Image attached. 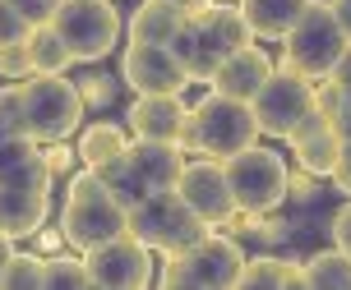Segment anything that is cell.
<instances>
[{
  "instance_id": "6da1fadb",
  "label": "cell",
  "mask_w": 351,
  "mask_h": 290,
  "mask_svg": "<svg viewBox=\"0 0 351 290\" xmlns=\"http://www.w3.org/2000/svg\"><path fill=\"white\" fill-rule=\"evenodd\" d=\"M250 42H254V33H250L241 5L213 0L208 10L185 14V23H180L176 37H171V55L180 60V69L190 74V83H208L213 69L222 65L231 51L250 47Z\"/></svg>"
},
{
  "instance_id": "7a4b0ae2",
  "label": "cell",
  "mask_w": 351,
  "mask_h": 290,
  "mask_svg": "<svg viewBox=\"0 0 351 290\" xmlns=\"http://www.w3.org/2000/svg\"><path fill=\"white\" fill-rule=\"evenodd\" d=\"M130 230V207L106 189V180L93 166H84L79 175H70L65 185V207H60V239L70 249H93L102 239H116Z\"/></svg>"
},
{
  "instance_id": "3957f363",
  "label": "cell",
  "mask_w": 351,
  "mask_h": 290,
  "mask_svg": "<svg viewBox=\"0 0 351 290\" xmlns=\"http://www.w3.org/2000/svg\"><path fill=\"white\" fill-rule=\"evenodd\" d=\"M250 143H259V124H254L250 102L222 97L213 88H208V97H199L190 106V116L180 124V148L199 153V157H213V161H227V157H236Z\"/></svg>"
},
{
  "instance_id": "277c9868",
  "label": "cell",
  "mask_w": 351,
  "mask_h": 290,
  "mask_svg": "<svg viewBox=\"0 0 351 290\" xmlns=\"http://www.w3.org/2000/svg\"><path fill=\"white\" fill-rule=\"evenodd\" d=\"M347 47H351V37L342 33L333 5H328V0H310V10L291 23V33L282 37V60L278 65L324 83V79H333V69H337V60H342Z\"/></svg>"
},
{
  "instance_id": "5b68a950",
  "label": "cell",
  "mask_w": 351,
  "mask_h": 290,
  "mask_svg": "<svg viewBox=\"0 0 351 290\" xmlns=\"http://www.w3.org/2000/svg\"><path fill=\"white\" fill-rule=\"evenodd\" d=\"M23 134L33 143H65L84 124V92L65 74H28L23 79Z\"/></svg>"
},
{
  "instance_id": "8992f818",
  "label": "cell",
  "mask_w": 351,
  "mask_h": 290,
  "mask_svg": "<svg viewBox=\"0 0 351 290\" xmlns=\"http://www.w3.org/2000/svg\"><path fill=\"white\" fill-rule=\"evenodd\" d=\"M241 272H245V249L231 235L208 230L199 244L167 258L158 281L171 290H231V286H241Z\"/></svg>"
},
{
  "instance_id": "52a82bcc",
  "label": "cell",
  "mask_w": 351,
  "mask_h": 290,
  "mask_svg": "<svg viewBox=\"0 0 351 290\" xmlns=\"http://www.w3.org/2000/svg\"><path fill=\"white\" fill-rule=\"evenodd\" d=\"M222 166H227L231 194H236V207H241L245 222H250V217H268V212H278V207L287 203V194H291V171H287L282 153L263 148V143L241 148V153L227 157Z\"/></svg>"
},
{
  "instance_id": "ba28073f",
  "label": "cell",
  "mask_w": 351,
  "mask_h": 290,
  "mask_svg": "<svg viewBox=\"0 0 351 290\" xmlns=\"http://www.w3.org/2000/svg\"><path fill=\"white\" fill-rule=\"evenodd\" d=\"M213 226L194 212L176 189H158V194H148L143 203L130 207V235H139L153 254L171 258L180 249H190L199 239L208 235Z\"/></svg>"
},
{
  "instance_id": "9c48e42d",
  "label": "cell",
  "mask_w": 351,
  "mask_h": 290,
  "mask_svg": "<svg viewBox=\"0 0 351 290\" xmlns=\"http://www.w3.org/2000/svg\"><path fill=\"white\" fill-rule=\"evenodd\" d=\"M51 28L65 37V47L79 65H97L121 42V10L116 0H60L51 14Z\"/></svg>"
},
{
  "instance_id": "30bf717a",
  "label": "cell",
  "mask_w": 351,
  "mask_h": 290,
  "mask_svg": "<svg viewBox=\"0 0 351 290\" xmlns=\"http://www.w3.org/2000/svg\"><path fill=\"white\" fill-rule=\"evenodd\" d=\"M315 106H319V83H315V79H305V74H296V69L278 65L268 79H263V88L254 92L250 111H254L259 134L287 138L300 120L315 111Z\"/></svg>"
},
{
  "instance_id": "8fae6325",
  "label": "cell",
  "mask_w": 351,
  "mask_h": 290,
  "mask_svg": "<svg viewBox=\"0 0 351 290\" xmlns=\"http://www.w3.org/2000/svg\"><path fill=\"white\" fill-rule=\"evenodd\" d=\"M84 263H88L93 286H102V290H143V286L158 281V272H153V249L139 235H130V230L84 249Z\"/></svg>"
},
{
  "instance_id": "7c38bea8",
  "label": "cell",
  "mask_w": 351,
  "mask_h": 290,
  "mask_svg": "<svg viewBox=\"0 0 351 290\" xmlns=\"http://www.w3.org/2000/svg\"><path fill=\"white\" fill-rule=\"evenodd\" d=\"M176 194H180V198H185V203H190L213 230L241 217L236 194H231V180H227V166L213 161V157L185 161V171H180V180H176Z\"/></svg>"
},
{
  "instance_id": "4fadbf2b",
  "label": "cell",
  "mask_w": 351,
  "mask_h": 290,
  "mask_svg": "<svg viewBox=\"0 0 351 290\" xmlns=\"http://www.w3.org/2000/svg\"><path fill=\"white\" fill-rule=\"evenodd\" d=\"M121 79L134 97H139V92H185V88H190V74L180 69L171 47H153V42H130V47H125Z\"/></svg>"
},
{
  "instance_id": "5bb4252c",
  "label": "cell",
  "mask_w": 351,
  "mask_h": 290,
  "mask_svg": "<svg viewBox=\"0 0 351 290\" xmlns=\"http://www.w3.org/2000/svg\"><path fill=\"white\" fill-rule=\"evenodd\" d=\"M287 143H291V157H296V166L305 175H333L337 157H342V134H337V124L328 116H324V106H315L310 116L300 120L296 129L287 134Z\"/></svg>"
},
{
  "instance_id": "9a60e30c",
  "label": "cell",
  "mask_w": 351,
  "mask_h": 290,
  "mask_svg": "<svg viewBox=\"0 0 351 290\" xmlns=\"http://www.w3.org/2000/svg\"><path fill=\"white\" fill-rule=\"evenodd\" d=\"M190 116V106L180 92H139L130 111H125V129L130 138H162V143H180V124Z\"/></svg>"
},
{
  "instance_id": "2e32d148",
  "label": "cell",
  "mask_w": 351,
  "mask_h": 290,
  "mask_svg": "<svg viewBox=\"0 0 351 290\" xmlns=\"http://www.w3.org/2000/svg\"><path fill=\"white\" fill-rule=\"evenodd\" d=\"M278 69V60L263 51V47H241V51H231L222 65L213 69L208 88L213 92H222V97H236V102H254V92L263 88V79Z\"/></svg>"
},
{
  "instance_id": "e0dca14e",
  "label": "cell",
  "mask_w": 351,
  "mask_h": 290,
  "mask_svg": "<svg viewBox=\"0 0 351 290\" xmlns=\"http://www.w3.org/2000/svg\"><path fill=\"white\" fill-rule=\"evenodd\" d=\"M130 166L139 171V180L148 185V194L158 189H176L180 171H185V148L180 143H162V138H130Z\"/></svg>"
},
{
  "instance_id": "ac0fdd59",
  "label": "cell",
  "mask_w": 351,
  "mask_h": 290,
  "mask_svg": "<svg viewBox=\"0 0 351 290\" xmlns=\"http://www.w3.org/2000/svg\"><path fill=\"white\" fill-rule=\"evenodd\" d=\"M51 217V189H10L0 185V230L10 239L37 235Z\"/></svg>"
},
{
  "instance_id": "d6986e66",
  "label": "cell",
  "mask_w": 351,
  "mask_h": 290,
  "mask_svg": "<svg viewBox=\"0 0 351 290\" xmlns=\"http://www.w3.org/2000/svg\"><path fill=\"white\" fill-rule=\"evenodd\" d=\"M305 10H310V0H241V14H245L250 33L263 37V42H282Z\"/></svg>"
},
{
  "instance_id": "ffe728a7",
  "label": "cell",
  "mask_w": 351,
  "mask_h": 290,
  "mask_svg": "<svg viewBox=\"0 0 351 290\" xmlns=\"http://www.w3.org/2000/svg\"><path fill=\"white\" fill-rule=\"evenodd\" d=\"M125 148H130V129H125V124H111V120H97V124H88L84 134H79L74 157H79L84 166H93V171H102L106 161L125 157Z\"/></svg>"
},
{
  "instance_id": "44dd1931",
  "label": "cell",
  "mask_w": 351,
  "mask_h": 290,
  "mask_svg": "<svg viewBox=\"0 0 351 290\" xmlns=\"http://www.w3.org/2000/svg\"><path fill=\"white\" fill-rule=\"evenodd\" d=\"M185 23V14L167 5V0H143L130 14V42H153V47H171L176 28Z\"/></svg>"
},
{
  "instance_id": "7402d4cb",
  "label": "cell",
  "mask_w": 351,
  "mask_h": 290,
  "mask_svg": "<svg viewBox=\"0 0 351 290\" xmlns=\"http://www.w3.org/2000/svg\"><path fill=\"white\" fill-rule=\"evenodd\" d=\"M241 286H245V290H287V286H305V267H300V263H291V258H278V254H259V258H245Z\"/></svg>"
},
{
  "instance_id": "603a6c76",
  "label": "cell",
  "mask_w": 351,
  "mask_h": 290,
  "mask_svg": "<svg viewBox=\"0 0 351 290\" xmlns=\"http://www.w3.org/2000/svg\"><path fill=\"white\" fill-rule=\"evenodd\" d=\"M305 267V286L315 290H351V254L347 249H324V254H310V263H300Z\"/></svg>"
},
{
  "instance_id": "cb8c5ba5",
  "label": "cell",
  "mask_w": 351,
  "mask_h": 290,
  "mask_svg": "<svg viewBox=\"0 0 351 290\" xmlns=\"http://www.w3.org/2000/svg\"><path fill=\"white\" fill-rule=\"evenodd\" d=\"M28 55H33V74H65L74 65L65 37L56 33L51 23H37L33 33H28Z\"/></svg>"
},
{
  "instance_id": "d4e9b609",
  "label": "cell",
  "mask_w": 351,
  "mask_h": 290,
  "mask_svg": "<svg viewBox=\"0 0 351 290\" xmlns=\"http://www.w3.org/2000/svg\"><path fill=\"white\" fill-rule=\"evenodd\" d=\"M97 175L106 180V189H111V194H116L125 207H134V203H143V198H148V185H143L139 171L130 166V157H116V161H106Z\"/></svg>"
},
{
  "instance_id": "484cf974",
  "label": "cell",
  "mask_w": 351,
  "mask_h": 290,
  "mask_svg": "<svg viewBox=\"0 0 351 290\" xmlns=\"http://www.w3.org/2000/svg\"><path fill=\"white\" fill-rule=\"evenodd\" d=\"M42 281H47V258L42 254H19L14 249L10 267L0 276V290H42Z\"/></svg>"
},
{
  "instance_id": "4316f807",
  "label": "cell",
  "mask_w": 351,
  "mask_h": 290,
  "mask_svg": "<svg viewBox=\"0 0 351 290\" xmlns=\"http://www.w3.org/2000/svg\"><path fill=\"white\" fill-rule=\"evenodd\" d=\"M84 286H93L84 254L79 258H47V281H42V290H84Z\"/></svg>"
},
{
  "instance_id": "83f0119b",
  "label": "cell",
  "mask_w": 351,
  "mask_h": 290,
  "mask_svg": "<svg viewBox=\"0 0 351 290\" xmlns=\"http://www.w3.org/2000/svg\"><path fill=\"white\" fill-rule=\"evenodd\" d=\"M28 74H33L28 37H23V42H10V47H0V79H5V83H23Z\"/></svg>"
},
{
  "instance_id": "f1b7e54d",
  "label": "cell",
  "mask_w": 351,
  "mask_h": 290,
  "mask_svg": "<svg viewBox=\"0 0 351 290\" xmlns=\"http://www.w3.org/2000/svg\"><path fill=\"white\" fill-rule=\"evenodd\" d=\"M33 33V23L14 10V0H0V47H10V42H23V37Z\"/></svg>"
},
{
  "instance_id": "f546056e",
  "label": "cell",
  "mask_w": 351,
  "mask_h": 290,
  "mask_svg": "<svg viewBox=\"0 0 351 290\" xmlns=\"http://www.w3.org/2000/svg\"><path fill=\"white\" fill-rule=\"evenodd\" d=\"M56 5H60V0H14V10L23 18H28V23H51V14H56Z\"/></svg>"
},
{
  "instance_id": "4dcf8cb0",
  "label": "cell",
  "mask_w": 351,
  "mask_h": 290,
  "mask_svg": "<svg viewBox=\"0 0 351 290\" xmlns=\"http://www.w3.org/2000/svg\"><path fill=\"white\" fill-rule=\"evenodd\" d=\"M342 194L351 198V138H342V157H337V166H333V175H328Z\"/></svg>"
},
{
  "instance_id": "1f68e13d",
  "label": "cell",
  "mask_w": 351,
  "mask_h": 290,
  "mask_svg": "<svg viewBox=\"0 0 351 290\" xmlns=\"http://www.w3.org/2000/svg\"><path fill=\"white\" fill-rule=\"evenodd\" d=\"M333 244L351 254V198L337 207V217H333Z\"/></svg>"
},
{
  "instance_id": "d6a6232c",
  "label": "cell",
  "mask_w": 351,
  "mask_h": 290,
  "mask_svg": "<svg viewBox=\"0 0 351 290\" xmlns=\"http://www.w3.org/2000/svg\"><path fill=\"white\" fill-rule=\"evenodd\" d=\"M79 92H84L88 106H106V102H111V83H106V79H84Z\"/></svg>"
},
{
  "instance_id": "836d02e7",
  "label": "cell",
  "mask_w": 351,
  "mask_h": 290,
  "mask_svg": "<svg viewBox=\"0 0 351 290\" xmlns=\"http://www.w3.org/2000/svg\"><path fill=\"white\" fill-rule=\"evenodd\" d=\"M328 83H333L337 92H342V97L351 102V47L342 51V60H337V69H333V79H328Z\"/></svg>"
},
{
  "instance_id": "e575fe53",
  "label": "cell",
  "mask_w": 351,
  "mask_h": 290,
  "mask_svg": "<svg viewBox=\"0 0 351 290\" xmlns=\"http://www.w3.org/2000/svg\"><path fill=\"white\" fill-rule=\"evenodd\" d=\"M47 161H51V171L60 175V171H70V148H65V143H47Z\"/></svg>"
},
{
  "instance_id": "d590c367",
  "label": "cell",
  "mask_w": 351,
  "mask_h": 290,
  "mask_svg": "<svg viewBox=\"0 0 351 290\" xmlns=\"http://www.w3.org/2000/svg\"><path fill=\"white\" fill-rule=\"evenodd\" d=\"M333 5V14H337V23H342V33L351 37V0H328Z\"/></svg>"
},
{
  "instance_id": "8d00e7d4",
  "label": "cell",
  "mask_w": 351,
  "mask_h": 290,
  "mask_svg": "<svg viewBox=\"0 0 351 290\" xmlns=\"http://www.w3.org/2000/svg\"><path fill=\"white\" fill-rule=\"evenodd\" d=\"M167 5H176L180 14H199V10H208L213 0H167Z\"/></svg>"
},
{
  "instance_id": "74e56055",
  "label": "cell",
  "mask_w": 351,
  "mask_h": 290,
  "mask_svg": "<svg viewBox=\"0 0 351 290\" xmlns=\"http://www.w3.org/2000/svg\"><path fill=\"white\" fill-rule=\"evenodd\" d=\"M10 258H14V239L0 230V276H5V267H10Z\"/></svg>"
}]
</instances>
